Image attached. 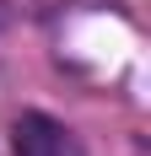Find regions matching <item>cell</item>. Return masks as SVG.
<instances>
[{
	"label": "cell",
	"instance_id": "cell-1",
	"mask_svg": "<svg viewBox=\"0 0 151 156\" xmlns=\"http://www.w3.org/2000/svg\"><path fill=\"white\" fill-rule=\"evenodd\" d=\"M11 156H87V151H81V140L60 119L27 108V113H16V124H11Z\"/></svg>",
	"mask_w": 151,
	"mask_h": 156
}]
</instances>
